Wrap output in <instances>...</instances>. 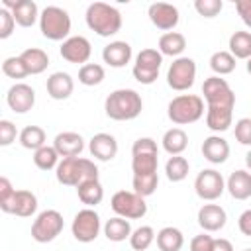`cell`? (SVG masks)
Returning a JSON list of instances; mask_svg holds the SVG:
<instances>
[{
	"mask_svg": "<svg viewBox=\"0 0 251 251\" xmlns=\"http://www.w3.org/2000/svg\"><path fill=\"white\" fill-rule=\"evenodd\" d=\"M245 67H247V73L251 75V59H247V65H245Z\"/></svg>",
	"mask_w": 251,
	"mask_h": 251,
	"instance_id": "cell-53",
	"label": "cell"
},
{
	"mask_svg": "<svg viewBox=\"0 0 251 251\" xmlns=\"http://www.w3.org/2000/svg\"><path fill=\"white\" fill-rule=\"evenodd\" d=\"M16 137H20L16 126L10 120H0V145L8 147V145H12L16 141Z\"/></svg>",
	"mask_w": 251,
	"mask_h": 251,
	"instance_id": "cell-46",
	"label": "cell"
},
{
	"mask_svg": "<svg viewBox=\"0 0 251 251\" xmlns=\"http://www.w3.org/2000/svg\"><path fill=\"white\" fill-rule=\"evenodd\" d=\"M245 165H247V171H251V147H249V151L245 153Z\"/></svg>",
	"mask_w": 251,
	"mask_h": 251,
	"instance_id": "cell-52",
	"label": "cell"
},
{
	"mask_svg": "<svg viewBox=\"0 0 251 251\" xmlns=\"http://www.w3.org/2000/svg\"><path fill=\"white\" fill-rule=\"evenodd\" d=\"M86 25L100 37L116 35L122 29V14L116 6L106 2H92L84 14Z\"/></svg>",
	"mask_w": 251,
	"mask_h": 251,
	"instance_id": "cell-2",
	"label": "cell"
},
{
	"mask_svg": "<svg viewBox=\"0 0 251 251\" xmlns=\"http://www.w3.org/2000/svg\"><path fill=\"white\" fill-rule=\"evenodd\" d=\"M212 251H233V245H231L229 239L218 237V239L214 241V249H212Z\"/></svg>",
	"mask_w": 251,
	"mask_h": 251,
	"instance_id": "cell-51",
	"label": "cell"
},
{
	"mask_svg": "<svg viewBox=\"0 0 251 251\" xmlns=\"http://www.w3.org/2000/svg\"><path fill=\"white\" fill-rule=\"evenodd\" d=\"M131 153H159V147L153 137H139L133 141Z\"/></svg>",
	"mask_w": 251,
	"mask_h": 251,
	"instance_id": "cell-48",
	"label": "cell"
},
{
	"mask_svg": "<svg viewBox=\"0 0 251 251\" xmlns=\"http://www.w3.org/2000/svg\"><path fill=\"white\" fill-rule=\"evenodd\" d=\"M61 161V155L57 153V149L53 145H43L41 149L33 151V163L37 169L41 171H51V169H57Z\"/></svg>",
	"mask_w": 251,
	"mask_h": 251,
	"instance_id": "cell-37",
	"label": "cell"
},
{
	"mask_svg": "<svg viewBox=\"0 0 251 251\" xmlns=\"http://www.w3.org/2000/svg\"><path fill=\"white\" fill-rule=\"evenodd\" d=\"M226 190L235 200H247L251 198V171L237 169L233 171L226 180Z\"/></svg>",
	"mask_w": 251,
	"mask_h": 251,
	"instance_id": "cell-23",
	"label": "cell"
},
{
	"mask_svg": "<svg viewBox=\"0 0 251 251\" xmlns=\"http://www.w3.org/2000/svg\"><path fill=\"white\" fill-rule=\"evenodd\" d=\"M65 227V220L59 210H43L37 214V218L31 224V237L37 243H49L53 241Z\"/></svg>",
	"mask_w": 251,
	"mask_h": 251,
	"instance_id": "cell-8",
	"label": "cell"
},
{
	"mask_svg": "<svg viewBox=\"0 0 251 251\" xmlns=\"http://www.w3.org/2000/svg\"><path fill=\"white\" fill-rule=\"evenodd\" d=\"M161 65H163V55L159 53V49L147 47L135 55L131 75L139 84H153L159 78Z\"/></svg>",
	"mask_w": 251,
	"mask_h": 251,
	"instance_id": "cell-6",
	"label": "cell"
},
{
	"mask_svg": "<svg viewBox=\"0 0 251 251\" xmlns=\"http://www.w3.org/2000/svg\"><path fill=\"white\" fill-rule=\"evenodd\" d=\"M143 110L141 94L133 88H116L104 100V112L110 120L129 122L135 120Z\"/></svg>",
	"mask_w": 251,
	"mask_h": 251,
	"instance_id": "cell-1",
	"label": "cell"
},
{
	"mask_svg": "<svg viewBox=\"0 0 251 251\" xmlns=\"http://www.w3.org/2000/svg\"><path fill=\"white\" fill-rule=\"evenodd\" d=\"M59 53H61V57L67 63L82 67V65L88 63V59L92 55V45H90V41L84 35H71L69 39H65L61 43Z\"/></svg>",
	"mask_w": 251,
	"mask_h": 251,
	"instance_id": "cell-13",
	"label": "cell"
},
{
	"mask_svg": "<svg viewBox=\"0 0 251 251\" xmlns=\"http://www.w3.org/2000/svg\"><path fill=\"white\" fill-rule=\"evenodd\" d=\"M167 116L176 126L194 124L204 116V98L198 94H178L169 102Z\"/></svg>",
	"mask_w": 251,
	"mask_h": 251,
	"instance_id": "cell-4",
	"label": "cell"
},
{
	"mask_svg": "<svg viewBox=\"0 0 251 251\" xmlns=\"http://www.w3.org/2000/svg\"><path fill=\"white\" fill-rule=\"evenodd\" d=\"M224 8L222 0H196L194 2V10L202 16V18H216Z\"/></svg>",
	"mask_w": 251,
	"mask_h": 251,
	"instance_id": "cell-42",
	"label": "cell"
},
{
	"mask_svg": "<svg viewBox=\"0 0 251 251\" xmlns=\"http://www.w3.org/2000/svg\"><path fill=\"white\" fill-rule=\"evenodd\" d=\"M194 80H196V61L192 57H176L167 71V84L176 92H184L192 88Z\"/></svg>",
	"mask_w": 251,
	"mask_h": 251,
	"instance_id": "cell-11",
	"label": "cell"
},
{
	"mask_svg": "<svg viewBox=\"0 0 251 251\" xmlns=\"http://www.w3.org/2000/svg\"><path fill=\"white\" fill-rule=\"evenodd\" d=\"M4 8H8L14 14V20L22 27H31L35 22H39V8L33 0H4Z\"/></svg>",
	"mask_w": 251,
	"mask_h": 251,
	"instance_id": "cell-16",
	"label": "cell"
},
{
	"mask_svg": "<svg viewBox=\"0 0 251 251\" xmlns=\"http://www.w3.org/2000/svg\"><path fill=\"white\" fill-rule=\"evenodd\" d=\"M2 73L6 76H10V78H16V80L18 78H25L29 75V71H27V67L22 61L20 55L18 57H6L4 63H2Z\"/></svg>",
	"mask_w": 251,
	"mask_h": 251,
	"instance_id": "cell-41",
	"label": "cell"
},
{
	"mask_svg": "<svg viewBox=\"0 0 251 251\" xmlns=\"http://www.w3.org/2000/svg\"><path fill=\"white\" fill-rule=\"evenodd\" d=\"M229 143L220 135V133H214V135H208L204 141H202V155L208 163L212 165H222L227 161L229 157Z\"/></svg>",
	"mask_w": 251,
	"mask_h": 251,
	"instance_id": "cell-19",
	"label": "cell"
},
{
	"mask_svg": "<svg viewBox=\"0 0 251 251\" xmlns=\"http://www.w3.org/2000/svg\"><path fill=\"white\" fill-rule=\"evenodd\" d=\"M235 57L229 51H216L210 57V69L214 71L216 76H226L235 71Z\"/></svg>",
	"mask_w": 251,
	"mask_h": 251,
	"instance_id": "cell-36",
	"label": "cell"
},
{
	"mask_svg": "<svg viewBox=\"0 0 251 251\" xmlns=\"http://www.w3.org/2000/svg\"><path fill=\"white\" fill-rule=\"evenodd\" d=\"M243 251H251V249H243Z\"/></svg>",
	"mask_w": 251,
	"mask_h": 251,
	"instance_id": "cell-54",
	"label": "cell"
},
{
	"mask_svg": "<svg viewBox=\"0 0 251 251\" xmlns=\"http://www.w3.org/2000/svg\"><path fill=\"white\" fill-rule=\"evenodd\" d=\"M6 102L12 112L25 114L35 106V90L25 82H16L6 92Z\"/></svg>",
	"mask_w": 251,
	"mask_h": 251,
	"instance_id": "cell-15",
	"label": "cell"
},
{
	"mask_svg": "<svg viewBox=\"0 0 251 251\" xmlns=\"http://www.w3.org/2000/svg\"><path fill=\"white\" fill-rule=\"evenodd\" d=\"M55 176L63 186H78L86 180L98 178V167L94 161L84 157H65L55 169Z\"/></svg>",
	"mask_w": 251,
	"mask_h": 251,
	"instance_id": "cell-3",
	"label": "cell"
},
{
	"mask_svg": "<svg viewBox=\"0 0 251 251\" xmlns=\"http://www.w3.org/2000/svg\"><path fill=\"white\" fill-rule=\"evenodd\" d=\"M41 35L51 41H65L71 35V16L59 6H45L39 14Z\"/></svg>",
	"mask_w": 251,
	"mask_h": 251,
	"instance_id": "cell-5",
	"label": "cell"
},
{
	"mask_svg": "<svg viewBox=\"0 0 251 251\" xmlns=\"http://www.w3.org/2000/svg\"><path fill=\"white\" fill-rule=\"evenodd\" d=\"M131 186H133L135 194L147 198V196L155 194V190L159 186V175L157 173H153V175H133Z\"/></svg>",
	"mask_w": 251,
	"mask_h": 251,
	"instance_id": "cell-39",
	"label": "cell"
},
{
	"mask_svg": "<svg viewBox=\"0 0 251 251\" xmlns=\"http://www.w3.org/2000/svg\"><path fill=\"white\" fill-rule=\"evenodd\" d=\"M226 190V180L220 171L216 169H202L194 178V192L200 200L214 202Z\"/></svg>",
	"mask_w": 251,
	"mask_h": 251,
	"instance_id": "cell-12",
	"label": "cell"
},
{
	"mask_svg": "<svg viewBox=\"0 0 251 251\" xmlns=\"http://www.w3.org/2000/svg\"><path fill=\"white\" fill-rule=\"evenodd\" d=\"M155 241H157L159 251H180L182 245H184V235L178 227L165 226L157 231Z\"/></svg>",
	"mask_w": 251,
	"mask_h": 251,
	"instance_id": "cell-28",
	"label": "cell"
},
{
	"mask_svg": "<svg viewBox=\"0 0 251 251\" xmlns=\"http://www.w3.org/2000/svg\"><path fill=\"white\" fill-rule=\"evenodd\" d=\"M88 151H90V155L94 159H98L102 163H108L118 155V141H116V137L112 133L100 131V133H94L90 137Z\"/></svg>",
	"mask_w": 251,
	"mask_h": 251,
	"instance_id": "cell-17",
	"label": "cell"
},
{
	"mask_svg": "<svg viewBox=\"0 0 251 251\" xmlns=\"http://www.w3.org/2000/svg\"><path fill=\"white\" fill-rule=\"evenodd\" d=\"M106 78V71L98 63H86L78 69V82L84 86H98Z\"/></svg>",
	"mask_w": 251,
	"mask_h": 251,
	"instance_id": "cell-38",
	"label": "cell"
},
{
	"mask_svg": "<svg viewBox=\"0 0 251 251\" xmlns=\"http://www.w3.org/2000/svg\"><path fill=\"white\" fill-rule=\"evenodd\" d=\"M53 147L57 149L61 159H65V157H80V153L84 149V139L76 131H61V133L55 135Z\"/></svg>",
	"mask_w": 251,
	"mask_h": 251,
	"instance_id": "cell-21",
	"label": "cell"
},
{
	"mask_svg": "<svg viewBox=\"0 0 251 251\" xmlns=\"http://www.w3.org/2000/svg\"><path fill=\"white\" fill-rule=\"evenodd\" d=\"M155 237H157V233H155V229L151 226H141V227H137V229L131 231L129 245H131L133 251H145V249L151 247V243L155 241Z\"/></svg>",
	"mask_w": 251,
	"mask_h": 251,
	"instance_id": "cell-40",
	"label": "cell"
},
{
	"mask_svg": "<svg viewBox=\"0 0 251 251\" xmlns=\"http://www.w3.org/2000/svg\"><path fill=\"white\" fill-rule=\"evenodd\" d=\"M227 47L235 59H251V31H233L229 35Z\"/></svg>",
	"mask_w": 251,
	"mask_h": 251,
	"instance_id": "cell-33",
	"label": "cell"
},
{
	"mask_svg": "<svg viewBox=\"0 0 251 251\" xmlns=\"http://www.w3.org/2000/svg\"><path fill=\"white\" fill-rule=\"evenodd\" d=\"M237 227L245 237H251V208L241 212L237 218Z\"/></svg>",
	"mask_w": 251,
	"mask_h": 251,
	"instance_id": "cell-50",
	"label": "cell"
},
{
	"mask_svg": "<svg viewBox=\"0 0 251 251\" xmlns=\"http://www.w3.org/2000/svg\"><path fill=\"white\" fill-rule=\"evenodd\" d=\"M131 45L127 41H122V39H116V41H110L104 49H102V59L106 65L114 67V69H122L126 67L129 61H131Z\"/></svg>",
	"mask_w": 251,
	"mask_h": 251,
	"instance_id": "cell-20",
	"label": "cell"
},
{
	"mask_svg": "<svg viewBox=\"0 0 251 251\" xmlns=\"http://www.w3.org/2000/svg\"><path fill=\"white\" fill-rule=\"evenodd\" d=\"M14 27H16L14 14L2 6L0 8V39H8L14 33Z\"/></svg>",
	"mask_w": 251,
	"mask_h": 251,
	"instance_id": "cell-44",
	"label": "cell"
},
{
	"mask_svg": "<svg viewBox=\"0 0 251 251\" xmlns=\"http://www.w3.org/2000/svg\"><path fill=\"white\" fill-rule=\"evenodd\" d=\"M159 53L165 57H182V51L186 49V37L180 31H167L159 37Z\"/></svg>",
	"mask_w": 251,
	"mask_h": 251,
	"instance_id": "cell-25",
	"label": "cell"
},
{
	"mask_svg": "<svg viewBox=\"0 0 251 251\" xmlns=\"http://www.w3.org/2000/svg\"><path fill=\"white\" fill-rule=\"evenodd\" d=\"M14 194H16V188L12 186V182L6 176H2L0 178V210L2 212L8 214V208H10L12 200H14Z\"/></svg>",
	"mask_w": 251,
	"mask_h": 251,
	"instance_id": "cell-45",
	"label": "cell"
},
{
	"mask_svg": "<svg viewBox=\"0 0 251 251\" xmlns=\"http://www.w3.org/2000/svg\"><path fill=\"white\" fill-rule=\"evenodd\" d=\"M233 133H235V139H237L241 145L251 147V118H239V120L235 122Z\"/></svg>",
	"mask_w": 251,
	"mask_h": 251,
	"instance_id": "cell-43",
	"label": "cell"
},
{
	"mask_svg": "<svg viewBox=\"0 0 251 251\" xmlns=\"http://www.w3.org/2000/svg\"><path fill=\"white\" fill-rule=\"evenodd\" d=\"M20 57L25 63L29 75H41L49 67V55L39 47H27L20 53Z\"/></svg>",
	"mask_w": 251,
	"mask_h": 251,
	"instance_id": "cell-30",
	"label": "cell"
},
{
	"mask_svg": "<svg viewBox=\"0 0 251 251\" xmlns=\"http://www.w3.org/2000/svg\"><path fill=\"white\" fill-rule=\"evenodd\" d=\"M235 12L241 22L251 29V0H235Z\"/></svg>",
	"mask_w": 251,
	"mask_h": 251,
	"instance_id": "cell-49",
	"label": "cell"
},
{
	"mask_svg": "<svg viewBox=\"0 0 251 251\" xmlns=\"http://www.w3.org/2000/svg\"><path fill=\"white\" fill-rule=\"evenodd\" d=\"M110 208L116 216H122L126 220H141L147 214L145 198L135 194L133 190H118L114 192L110 200Z\"/></svg>",
	"mask_w": 251,
	"mask_h": 251,
	"instance_id": "cell-9",
	"label": "cell"
},
{
	"mask_svg": "<svg viewBox=\"0 0 251 251\" xmlns=\"http://www.w3.org/2000/svg\"><path fill=\"white\" fill-rule=\"evenodd\" d=\"M214 237L208 235L206 231L204 233H198L190 239V251H212L214 249Z\"/></svg>",
	"mask_w": 251,
	"mask_h": 251,
	"instance_id": "cell-47",
	"label": "cell"
},
{
	"mask_svg": "<svg viewBox=\"0 0 251 251\" xmlns=\"http://www.w3.org/2000/svg\"><path fill=\"white\" fill-rule=\"evenodd\" d=\"M202 94L206 100V108H231L235 106V92L222 76H208L202 84Z\"/></svg>",
	"mask_w": 251,
	"mask_h": 251,
	"instance_id": "cell-7",
	"label": "cell"
},
{
	"mask_svg": "<svg viewBox=\"0 0 251 251\" xmlns=\"http://www.w3.org/2000/svg\"><path fill=\"white\" fill-rule=\"evenodd\" d=\"M159 167V153H131L133 175H153Z\"/></svg>",
	"mask_w": 251,
	"mask_h": 251,
	"instance_id": "cell-34",
	"label": "cell"
},
{
	"mask_svg": "<svg viewBox=\"0 0 251 251\" xmlns=\"http://www.w3.org/2000/svg\"><path fill=\"white\" fill-rule=\"evenodd\" d=\"M147 16H149L151 24L157 29H163L165 33L167 31H173L178 25V20H180L178 8L173 6V4H169V2H153V4H149Z\"/></svg>",
	"mask_w": 251,
	"mask_h": 251,
	"instance_id": "cell-14",
	"label": "cell"
},
{
	"mask_svg": "<svg viewBox=\"0 0 251 251\" xmlns=\"http://www.w3.org/2000/svg\"><path fill=\"white\" fill-rule=\"evenodd\" d=\"M196 220L206 233H212V231H220L226 226L227 214L220 204H202L196 214Z\"/></svg>",
	"mask_w": 251,
	"mask_h": 251,
	"instance_id": "cell-18",
	"label": "cell"
},
{
	"mask_svg": "<svg viewBox=\"0 0 251 251\" xmlns=\"http://www.w3.org/2000/svg\"><path fill=\"white\" fill-rule=\"evenodd\" d=\"M37 212V196L31 192V190H16L14 194V200L8 208V214H14V216H20V218H29Z\"/></svg>",
	"mask_w": 251,
	"mask_h": 251,
	"instance_id": "cell-24",
	"label": "cell"
},
{
	"mask_svg": "<svg viewBox=\"0 0 251 251\" xmlns=\"http://www.w3.org/2000/svg\"><path fill=\"white\" fill-rule=\"evenodd\" d=\"M102 229H104L106 239L108 241H114V243H120V241L129 239V235L133 231L129 220H126L122 216H114V218L106 220V224L102 226Z\"/></svg>",
	"mask_w": 251,
	"mask_h": 251,
	"instance_id": "cell-26",
	"label": "cell"
},
{
	"mask_svg": "<svg viewBox=\"0 0 251 251\" xmlns=\"http://www.w3.org/2000/svg\"><path fill=\"white\" fill-rule=\"evenodd\" d=\"M188 171H190V163L186 157L182 155H173L169 157V161L165 163V175L171 182H180L188 176Z\"/></svg>",
	"mask_w": 251,
	"mask_h": 251,
	"instance_id": "cell-35",
	"label": "cell"
},
{
	"mask_svg": "<svg viewBox=\"0 0 251 251\" xmlns=\"http://www.w3.org/2000/svg\"><path fill=\"white\" fill-rule=\"evenodd\" d=\"M76 196L82 204H86V208H94L104 200V186L100 182V178L94 180H86L82 184L76 186Z\"/></svg>",
	"mask_w": 251,
	"mask_h": 251,
	"instance_id": "cell-27",
	"label": "cell"
},
{
	"mask_svg": "<svg viewBox=\"0 0 251 251\" xmlns=\"http://www.w3.org/2000/svg\"><path fill=\"white\" fill-rule=\"evenodd\" d=\"M163 149L173 157V155H182V151L188 147V135L182 127H171L163 133Z\"/></svg>",
	"mask_w": 251,
	"mask_h": 251,
	"instance_id": "cell-29",
	"label": "cell"
},
{
	"mask_svg": "<svg viewBox=\"0 0 251 251\" xmlns=\"http://www.w3.org/2000/svg\"><path fill=\"white\" fill-rule=\"evenodd\" d=\"M233 124V110L231 108H206V126L220 133L229 129V126Z\"/></svg>",
	"mask_w": 251,
	"mask_h": 251,
	"instance_id": "cell-31",
	"label": "cell"
},
{
	"mask_svg": "<svg viewBox=\"0 0 251 251\" xmlns=\"http://www.w3.org/2000/svg\"><path fill=\"white\" fill-rule=\"evenodd\" d=\"M45 88H47V94L53 100H67L75 90V80L69 73L57 71V73L49 75V78L45 82Z\"/></svg>",
	"mask_w": 251,
	"mask_h": 251,
	"instance_id": "cell-22",
	"label": "cell"
},
{
	"mask_svg": "<svg viewBox=\"0 0 251 251\" xmlns=\"http://www.w3.org/2000/svg\"><path fill=\"white\" fill-rule=\"evenodd\" d=\"M100 229H102V222H100V216L94 208L78 210L73 218V224H71L73 237L80 243H92L100 235Z\"/></svg>",
	"mask_w": 251,
	"mask_h": 251,
	"instance_id": "cell-10",
	"label": "cell"
},
{
	"mask_svg": "<svg viewBox=\"0 0 251 251\" xmlns=\"http://www.w3.org/2000/svg\"><path fill=\"white\" fill-rule=\"evenodd\" d=\"M18 139H20L22 147L24 149H29V151H37L43 145H47V133L39 126H25L20 131V137Z\"/></svg>",
	"mask_w": 251,
	"mask_h": 251,
	"instance_id": "cell-32",
	"label": "cell"
}]
</instances>
